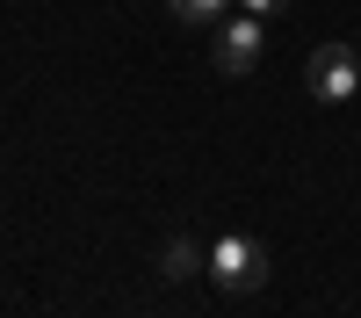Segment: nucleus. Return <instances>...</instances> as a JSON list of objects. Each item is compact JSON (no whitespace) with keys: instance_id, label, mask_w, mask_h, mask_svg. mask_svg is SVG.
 <instances>
[{"instance_id":"7ed1b4c3","label":"nucleus","mask_w":361,"mask_h":318,"mask_svg":"<svg viewBox=\"0 0 361 318\" xmlns=\"http://www.w3.org/2000/svg\"><path fill=\"white\" fill-rule=\"evenodd\" d=\"M260 51H267L260 15H231V22H217V73H224V80H246V73L260 66Z\"/></svg>"},{"instance_id":"20e7f679","label":"nucleus","mask_w":361,"mask_h":318,"mask_svg":"<svg viewBox=\"0 0 361 318\" xmlns=\"http://www.w3.org/2000/svg\"><path fill=\"white\" fill-rule=\"evenodd\" d=\"M159 268H166V282H188L195 268H202V246L180 231V239H166V253H159Z\"/></svg>"},{"instance_id":"f03ea898","label":"nucleus","mask_w":361,"mask_h":318,"mask_svg":"<svg viewBox=\"0 0 361 318\" xmlns=\"http://www.w3.org/2000/svg\"><path fill=\"white\" fill-rule=\"evenodd\" d=\"M304 87H311V102H347L361 87V58L347 44H318L311 66H304Z\"/></svg>"},{"instance_id":"39448f33","label":"nucleus","mask_w":361,"mask_h":318,"mask_svg":"<svg viewBox=\"0 0 361 318\" xmlns=\"http://www.w3.org/2000/svg\"><path fill=\"white\" fill-rule=\"evenodd\" d=\"M224 8H231V0H166V15H173V22H188V29H202V22H217Z\"/></svg>"},{"instance_id":"423d86ee","label":"nucleus","mask_w":361,"mask_h":318,"mask_svg":"<svg viewBox=\"0 0 361 318\" xmlns=\"http://www.w3.org/2000/svg\"><path fill=\"white\" fill-rule=\"evenodd\" d=\"M282 8H289V0H238V15H260V22H267V15H282Z\"/></svg>"},{"instance_id":"f257e3e1","label":"nucleus","mask_w":361,"mask_h":318,"mask_svg":"<svg viewBox=\"0 0 361 318\" xmlns=\"http://www.w3.org/2000/svg\"><path fill=\"white\" fill-rule=\"evenodd\" d=\"M209 282H217L224 297H253L267 282V246L246 239V231H224V239L209 246Z\"/></svg>"}]
</instances>
